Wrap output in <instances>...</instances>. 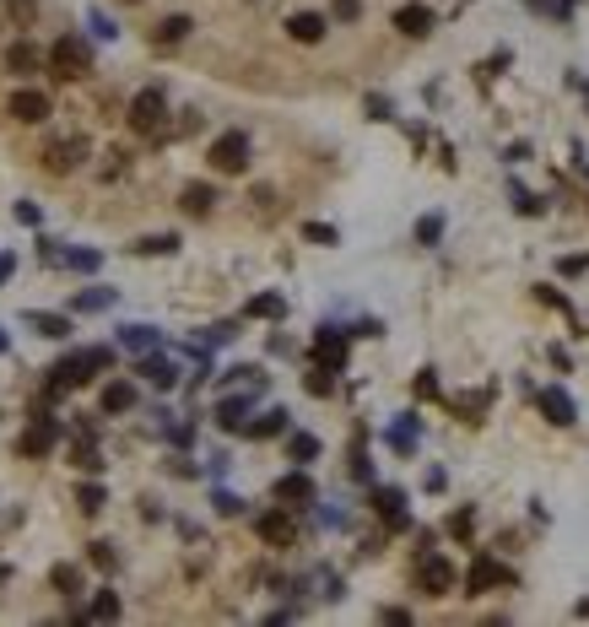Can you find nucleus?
Segmentation results:
<instances>
[{
	"mask_svg": "<svg viewBox=\"0 0 589 627\" xmlns=\"http://www.w3.org/2000/svg\"><path fill=\"white\" fill-rule=\"evenodd\" d=\"M276 503H287V509H303V503H314V481H308L303 470L282 476V481H276Z\"/></svg>",
	"mask_w": 589,
	"mask_h": 627,
	"instance_id": "nucleus-13",
	"label": "nucleus"
},
{
	"mask_svg": "<svg viewBox=\"0 0 589 627\" xmlns=\"http://www.w3.org/2000/svg\"><path fill=\"white\" fill-rule=\"evenodd\" d=\"M49 579H54V590H60V595H82V568H71V563H60Z\"/></svg>",
	"mask_w": 589,
	"mask_h": 627,
	"instance_id": "nucleus-28",
	"label": "nucleus"
},
{
	"mask_svg": "<svg viewBox=\"0 0 589 627\" xmlns=\"http://www.w3.org/2000/svg\"><path fill=\"white\" fill-rule=\"evenodd\" d=\"M336 17H341V22H357V17H362V0H336Z\"/></svg>",
	"mask_w": 589,
	"mask_h": 627,
	"instance_id": "nucleus-42",
	"label": "nucleus"
},
{
	"mask_svg": "<svg viewBox=\"0 0 589 627\" xmlns=\"http://www.w3.org/2000/svg\"><path fill=\"white\" fill-rule=\"evenodd\" d=\"M76 503H82V514H98V509L108 503V493H103V486H98V481H87V486H82V493H76Z\"/></svg>",
	"mask_w": 589,
	"mask_h": 627,
	"instance_id": "nucleus-31",
	"label": "nucleus"
},
{
	"mask_svg": "<svg viewBox=\"0 0 589 627\" xmlns=\"http://www.w3.org/2000/svg\"><path fill=\"white\" fill-rule=\"evenodd\" d=\"M584 265H589V254H568V260H562V265H557V270H562V276H578V270H584Z\"/></svg>",
	"mask_w": 589,
	"mask_h": 627,
	"instance_id": "nucleus-45",
	"label": "nucleus"
},
{
	"mask_svg": "<svg viewBox=\"0 0 589 627\" xmlns=\"http://www.w3.org/2000/svg\"><path fill=\"white\" fill-rule=\"evenodd\" d=\"M314 363L330 368V374L346 368V335H341L336 325H319V335H314Z\"/></svg>",
	"mask_w": 589,
	"mask_h": 627,
	"instance_id": "nucleus-7",
	"label": "nucleus"
},
{
	"mask_svg": "<svg viewBox=\"0 0 589 627\" xmlns=\"http://www.w3.org/2000/svg\"><path fill=\"white\" fill-rule=\"evenodd\" d=\"M92 563H98L103 574H114V568H119V557H114V546H108V541H92Z\"/></svg>",
	"mask_w": 589,
	"mask_h": 627,
	"instance_id": "nucleus-37",
	"label": "nucleus"
},
{
	"mask_svg": "<svg viewBox=\"0 0 589 627\" xmlns=\"http://www.w3.org/2000/svg\"><path fill=\"white\" fill-rule=\"evenodd\" d=\"M141 374H147L157 390H173V384H179V368H173L168 358H141Z\"/></svg>",
	"mask_w": 589,
	"mask_h": 627,
	"instance_id": "nucleus-22",
	"label": "nucleus"
},
{
	"mask_svg": "<svg viewBox=\"0 0 589 627\" xmlns=\"http://www.w3.org/2000/svg\"><path fill=\"white\" fill-rule=\"evenodd\" d=\"M71 465H76V470H92V476L103 470V454H98L92 433H82V438H76V449H71Z\"/></svg>",
	"mask_w": 589,
	"mask_h": 627,
	"instance_id": "nucleus-23",
	"label": "nucleus"
},
{
	"mask_svg": "<svg viewBox=\"0 0 589 627\" xmlns=\"http://www.w3.org/2000/svg\"><path fill=\"white\" fill-rule=\"evenodd\" d=\"M82 616H87V622H114V616H119V595H114V590H98V595H92V611H82Z\"/></svg>",
	"mask_w": 589,
	"mask_h": 627,
	"instance_id": "nucleus-25",
	"label": "nucleus"
},
{
	"mask_svg": "<svg viewBox=\"0 0 589 627\" xmlns=\"http://www.w3.org/2000/svg\"><path fill=\"white\" fill-rule=\"evenodd\" d=\"M49 65H54V76H65V82H82V76L92 71V49H87V38H76V33L54 38V49H49Z\"/></svg>",
	"mask_w": 589,
	"mask_h": 627,
	"instance_id": "nucleus-1",
	"label": "nucleus"
},
{
	"mask_svg": "<svg viewBox=\"0 0 589 627\" xmlns=\"http://www.w3.org/2000/svg\"><path fill=\"white\" fill-rule=\"evenodd\" d=\"M324 28H330V22H324L319 12H298V17H287V33H292L298 44H319V38H324Z\"/></svg>",
	"mask_w": 589,
	"mask_h": 627,
	"instance_id": "nucleus-17",
	"label": "nucleus"
},
{
	"mask_svg": "<svg viewBox=\"0 0 589 627\" xmlns=\"http://www.w3.org/2000/svg\"><path fill=\"white\" fill-rule=\"evenodd\" d=\"M119 341L130 346V352H152V346H157V330H147V325H124Z\"/></svg>",
	"mask_w": 589,
	"mask_h": 627,
	"instance_id": "nucleus-26",
	"label": "nucleus"
},
{
	"mask_svg": "<svg viewBox=\"0 0 589 627\" xmlns=\"http://www.w3.org/2000/svg\"><path fill=\"white\" fill-rule=\"evenodd\" d=\"M28 325H33L38 335H49V341H65V335H71V319H65V314H28Z\"/></svg>",
	"mask_w": 589,
	"mask_h": 627,
	"instance_id": "nucleus-24",
	"label": "nucleus"
},
{
	"mask_svg": "<svg viewBox=\"0 0 589 627\" xmlns=\"http://www.w3.org/2000/svg\"><path fill=\"white\" fill-rule=\"evenodd\" d=\"M12 17H17V22H33L38 6H33V0H12Z\"/></svg>",
	"mask_w": 589,
	"mask_h": 627,
	"instance_id": "nucleus-43",
	"label": "nucleus"
},
{
	"mask_svg": "<svg viewBox=\"0 0 589 627\" xmlns=\"http://www.w3.org/2000/svg\"><path fill=\"white\" fill-rule=\"evenodd\" d=\"M536 12H552V17H568V0H530Z\"/></svg>",
	"mask_w": 589,
	"mask_h": 627,
	"instance_id": "nucleus-44",
	"label": "nucleus"
},
{
	"mask_svg": "<svg viewBox=\"0 0 589 627\" xmlns=\"http://www.w3.org/2000/svg\"><path fill=\"white\" fill-rule=\"evenodd\" d=\"M536 406H541V416H546V422H557V428H568L573 416H578V406H573V395H568L562 384H546V390H536Z\"/></svg>",
	"mask_w": 589,
	"mask_h": 627,
	"instance_id": "nucleus-8",
	"label": "nucleus"
},
{
	"mask_svg": "<svg viewBox=\"0 0 589 627\" xmlns=\"http://www.w3.org/2000/svg\"><path fill=\"white\" fill-rule=\"evenodd\" d=\"M0 352H6V330H0Z\"/></svg>",
	"mask_w": 589,
	"mask_h": 627,
	"instance_id": "nucleus-48",
	"label": "nucleus"
},
{
	"mask_svg": "<svg viewBox=\"0 0 589 627\" xmlns=\"http://www.w3.org/2000/svg\"><path fill=\"white\" fill-rule=\"evenodd\" d=\"M249 422V395H227L222 406H217V428H227V433H238Z\"/></svg>",
	"mask_w": 589,
	"mask_h": 627,
	"instance_id": "nucleus-19",
	"label": "nucleus"
},
{
	"mask_svg": "<svg viewBox=\"0 0 589 627\" xmlns=\"http://www.w3.org/2000/svg\"><path fill=\"white\" fill-rule=\"evenodd\" d=\"M417 590L433 595V600L454 590V563H449V557H438V551L422 546V557H417Z\"/></svg>",
	"mask_w": 589,
	"mask_h": 627,
	"instance_id": "nucleus-3",
	"label": "nucleus"
},
{
	"mask_svg": "<svg viewBox=\"0 0 589 627\" xmlns=\"http://www.w3.org/2000/svg\"><path fill=\"white\" fill-rule=\"evenodd\" d=\"M211 200H217V189H211V184H184V195H179V205H184L189 217H206V212H211Z\"/></svg>",
	"mask_w": 589,
	"mask_h": 627,
	"instance_id": "nucleus-20",
	"label": "nucleus"
},
{
	"mask_svg": "<svg viewBox=\"0 0 589 627\" xmlns=\"http://www.w3.org/2000/svg\"><path fill=\"white\" fill-rule=\"evenodd\" d=\"M287 454H292L298 465H308V460L319 454V438H314V433H292V444H287Z\"/></svg>",
	"mask_w": 589,
	"mask_h": 627,
	"instance_id": "nucleus-29",
	"label": "nucleus"
},
{
	"mask_svg": "<svg viewBox=\"0 0 589 627\" xmlns=\"http://www.w3.org/2000/svg\"><path fill=\"white\" fill-rule=\"evenodd\" d=\"M0 584H6V568H0Z\"/></svg>",
	"mask_w": 589,
	"mask_h": 627,
	"instance_id": "nucleus-49",
	"label": "nucleus"
},
{
	"mask_svg": "<svg viewBox=\"0 0 589 627\" xmlns=\"http://www.w3.org/2000/svg\"><path fill=\"white\" fill-rule=\"evenodd\" d=\"M259 541H266V546H292L298 541V525H292V514L287 509H271V514H259Z\"/></svg>",
	"mask_w": 589,
	"mask_h": 627,
	"instance_id": "nucleus-10",
	"label": "nucleus"
},
{
	"mask_svg": "<svg viewBox=\"0 0 589 627\" xmlns=\"http://www.w3.org/2000/svg\"><path fill=\"white\" fill-rule=\"evenodd\" d=\"M373 509H378V519L389 525V530H406L411 519H406V493L401 486H378L373 493Z\"/></svg>",
	"mask_w": 589,
	"mask_h": 627,
	"instance_id": "nucleus-11",
	"label": "nucleus"
},
{
	"mask_svg": "<svg viewBox=\"0 0 589 627\" xmlns=\"http://www.w3.org/2000/svg\"><path fill=\"white\" fill-rule=\"evenodd\" d=\"M211 503H217V514H227V519H233V514H243V498H233V493H217Z\"/></svg>",
	"mask_w": 589,
	"mask_h": 627,
	"instance_id": "nucleus-41",
	"label": "nucleus"
},
{
	"mask_svg": "<svg viewBox=\"0 0 589 627\" xmlns=\"http://www.w3.org/2000/svg\"><path fill=\"white\" fill-rule=\"evenodd\" d=\"M130 125H136L141 135H163L168 130V98H163V87L136 92V103H130Z\"/></svg>",
	"mask_w": 589,
	"mask_h": 627,
	"instance_id": "nucleus-2",
	"label": "nucleus"
},
{
	"mask_svg": "<svg viewBox=\"0 0 589 627\" xmlns=\"http://www.w3.org/2000/svg\"><path fill=\"white\" fill-rule=\"evenodd\" d=\"M513 205H519V212H525V217H536V212H541V200H536L530 189H519V184H513Z\"/></svg>",
	"mask_w": 589,
	"mask_h": 627,
	"instance_id": "nucleus-40",
	"label": "nucleus"
},
{
	"mask_svg": "<svg viewBox=\"0 0 589 627\" xmlns=\"http://www.w3.org/2000/svg\"><path fill=\"white\" fill-rule=\"evenodd\" d=\"M54 444H60V422H54V416L38 406V411H33V428L17 438V454H22V460H44Z\"/></svg>",
	"mask_w": 589,
	"mask_h": 627,
	"instance_id": "nucleus-4",
	"label": "nucleus"
},
{
	"mask_svg": "<svg viewBox=\"0 0 589 627\" xmlns=\"http://www.w3.org/2000/svg\"><path fill=\"white\" fill-rule=\"evenodd\" d=\"M238 433H249V438H276V433H287V411H282V406H271L266 416H254V422H243Z\"/></svg>",
	"mask_w": 589,
	"mask_h": 627,
	"instance_id": "nucleus-18",
	"label": "nucleus"
},
{
	"mask_svg": "<svg viewBox=\"0 0 589 627\" xmlns=\"http://www.w3.org/2000/svg\"><path fill=\"white\" fill-rule=\"evenodd\" d=\"M513 574L497 563V557H476V563H471V574H466V595H487L492 584H508Z\"/></svg>",
	"mask_w": 589,
	"mask_h": 627,
	"instance_id": "nucleus-9",
	"label": "nucleus"
},
{
	"mask_svg": "<svg viewBox=\"0 0 589 627\" xmlns=\"http://www.w3.org/2000/svg\"><path fill=\"white\" fill-rule=\"evenodd\" d=\"M65 265H71V270H98V254L92 249H71V254H60Z\"/></svg>",
	"mask_w": 589,
	"mask_h": 627,
	"instance_id": "nucleus-38",
	"label": "nucleus"
},
{
	"mask_svg": "<svg viewBox=\"0 0 589 627\" xmlns=\"http://www.w3.org/2000/svg\"><path fill=\"white\" fill-rule=\"evenodd\" d=\"M303 238H308V244H336V228H324V222H308V228H303Z\"/></svg>",
	"mask_w": 589,
	"mask_h": 627,
	"instance_id": "nucleus-39",
	"label": "nucleus"
},
{
	"mask_svg": "<svg viewBox=\"0 0 589 627\" xmlns=\"http://www.w3.org/2000/svg\"><path fill=\"white\" fill-rule=\"evenodd\" d=\"M443 238V217H422L417 222V244H438Z\"/></svg>",
	"mask_w": 589,
	"mask_h": 627,
	"instance_id": "nucleus-36",
	"label": "nucleus"
},
{
	"mask_svg": "<svg viewBox=\"0 0 589 627\" xmlns=\"http://www.w3.org/2000/svg\"><path fill=\"white\" fill-rule=\"evenodd\" d=\"M173 249H179L173 233H157V238H141V244H136V254H173Z\"/></svg>",
	"mask_w": 589,
	"mask_h": 627,
	"instance_id": "nucleus-32",
	"label": "nucleus"
},
{
	"mask_svg": "<svg viewBox=\"0 0 589 627\" xmlns=\"http://www.w3.org/2000/svg\"><path fill=\"white\" fill-rule=\"evenodd\" d=\"M417 395H422V400H433V395H438V379H433V374H422V379H417Z\"/></svg>",
	"mask_w": 589,
	"mask_h": 627,
	"instance_id": "nucleus-46",
	"label": "nucleus"
},
{
	"mask_svg": "<svg viewBox=\"0 0 589 627\" xmlns=\"http://www.w3.org/2000/svg\"><path fill=\"white\" fill-rule=\"evenodd\" d=\"M82 152H87V141H60V147L44 152V168H49V173H71V168L82 163Z\"/></svg>",
	"mask_w": 589,
	"mask_h": 627,
	"instance_id": "nucleus-16",
	"label": "nucleus"
},
{
	"mask_svg": "<svg viewBox=\"0 0 589 627\" xmlns=\"http://www.w3.org/2000/svg\"><path fill=\"white\" fill-rule=\"evenodd\" d=\"M12 270H17V254H0V282H12Z\"/></svg>",
	"mask_w": 589,
	"mask_h": 627,
	"instance_id": "nucleus-47",
	"label": "nucleus"
},
{
	"mask_svg": "<svg viewBox=\"0 0 589 627\" xmlns=\"http://www.w3.org/2000/svg\"><path fill=\"white\" fill-rule=\"evenodd\" d=\"M108 303H114V293H108V287H92V293H82V298H76V309H82V314H98V309H108Z\"/></svg>",
	"mask_w": 589,
	"mask_h": 627,
	"instance_id": "nucleus-33",
	"label": "nucleus"
},
{
	"mask_svg": "<svg viewBox=\"0 0 589 627\" xmlns=\"http://www.w3.org/2000/svg\"><path fill=\"white\" fill-rule=\"evenodd\" d=\"M12 114H17L22 125H44V119H49V92H38V87H22V92L12 98Z\"/></svg>",
	"mask_w": 589,
	"mask_h": 627,
	"instance_id": "nucleus-12",
	"label": "nucleus"
},
{
	"mask_svg": "<svg viewBox=\"0 0 589 627\" xmlns=\"http://www.w3.org/2000/svg\"><path fill=\"white\" fill-rule=\"evenodd\" d=\"M389 444H395L401 454H411V449H417V422H401L395 433H389Z\"/></svg>",
	"mask_w": 589,
	"mask_h": 627,
	"instance_id": "nucleus-35",
	"label": "nucleus"
},
{
	"mask_svg": "<svg viewBox=\"0 0 589 627\" xmlns=\"http://www.w3.org/2000/svg\"><path fill=\"white\" fill-rule=\"evenodd\" d=\"M130 406H136V384H130V379H114V384H103V411H130Z\"/></svg>",
	"mask_w": 589,
	"mask_h": 627,
	"instance_id": "nucleus-21",
	"label": "nucleus"
},
{
	"mask_svg": "<svg viewBox=\"0 0 589 627\" xmlns=\"http://www.w3.org/2000/svg\"><path fill=\"white\" fill-rule=\"evenodd\" d=\"M44 65V49L38 44H28V38H17L12 49H6V71H17V76H28V71H38Z\"/></svg>",
	"mask_w": 589,
	"mask_h": 627,
	"instance_id": "nucleus-15",
	"label": "nucleus"
},
{
	"mask_svg": "<svg viewBox=\"0 0 589 627\" xmlns=\"http://www.w3.org/2000/svg\"><path fill=\"white\" fill-rule=\"evenodd\" d=\"M395 28H401L406 38H427V33H433V12L422 6V0H411V6L395 12Z\"/></svg>",
	"mask_w": 589,
	"mask_h": 627,
	"instance_id": "nucleus-14",
	"label": "nucleus"
},
{
	"mask_svg": "<svg viewBox=\"0 0 589 627\" xmlns=\"http://www.w3.org/2000/svg\"><path fill=\"white\" fill-rule=\"evenodd\" d=\"M87 379H92V363H87V352H76V358H65V363L49 368V384H44V390H49V400H54V395H65V390H82Z\"/></svg>",
	"mask_w": 589,
	"mask_h": 627,
	"instance_id": "nucleus-6",
	"label": "nucleus"
},
{
	"mask_svg": "<svg viewBox=\"0 0 589 627\" xmlns=\"http://www.w3.org/2000/svg\"><path fill=\"white\" fill-rule=\"evenodd\" d=\"M276 314H282V298H276V293L249 298V319H276Z\"/></svg>",
	"mask_w": 589,
	"mask_h": 627,
	"instance_id": "nucleus-30",
	"label": "nucleus"
},
{
	"mask_svg": "<svg viewBox=\"0 0 589 627\" xmlns=\"http://www.w3.org/2000/svg\"><path fill=\"white\" fill-rule=\"evenodd\" d=\"M184 33H189V17H163V22H157V33H152V44H163V49H168V44H179Z\"/></svg>",
	"mask_w": 589,
	"mask_h": 627,
	"instance_id": "nucleus-27",
	"label": "nucleus"
},
{
	"mask_svg": "<svg viewBox=\"0 0 589 627\" xmlns=\"http://www.w3.org/2000/svg\"><path fill=\"white\" fill-rule=\"evenodd\" d=\"M211 168L217 173H243L249 168V135H238V130L217 135V141H211Z\"/></svg>",
	"mask_w": 589,
	"mask_h": 627,
	"instance_id": "nucleus-5",
	"label": "nucleus"
},
{
	"mask_svg": "<svg viewBox=\"0 0 589 627\" xmlns=\"http://www.w3.org/2000/svg\"><path fill=\"white\" fill-rule=\"evenodd\" d=\"M303 390H308V395H330V390H336V379H330V368H314V374L303 379Z\"/></svg>",
	"mask_w": 589,
	"mask_h": 627,
	"instance_id": "nucleus-34",
	"label": "nucleus"
}]
</instances>
